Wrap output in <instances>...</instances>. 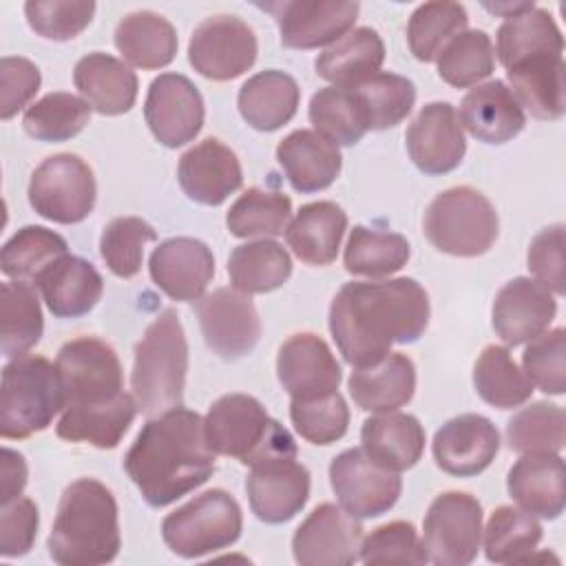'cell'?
Wrapping results in <instances>:
<instances>
[{"instance_id":"obj_60","label":"cell","mask_w":566,"mask_h":566,"mask_svg":"<svg viewBox=\"0 0 566 566\" xmlns=\"http://www.w3.org/2000/svg\"><path fill=\"white\" fill-rule=\"evenodd\" d=\"M533 7V2H495V4H484V9L486 11H491V13H495V15H504V18H511V15H517V13H522V11H526V9H531Z\"/></svg>"},{"instance_id":"obj_55","label":"cell","mask_w":566,"mask_h":566,"mask_svg":"<svg viewBox=\"0 0 566 566\" xmlns=\"http://www.w3.org/2000/svg\"><path fill=\"white\" fill-rule=\"evenodd\" d=\"M365 564H424L427 553L411 522H387L374 528L360 544Z\"/></svg>"},{"instance_id":"obj_17","label":"cell","mask_w":566,"mask_h":566,"mask_svg":"<svg viewBox=\"0 0 566 566\" xmlns=\"http://www.w3.org/2000/svg\"><path fill=\"white\" fill-rule=\"evenodd\" d=\"M144 117L159 144L179 148L192 142L203 126V97L186 75L161 73L148 86Z\"/></svg>"},{"instance_id":"obj_29","label":"cell","mask_w":566,"mask_h":566,"mask_svg":"<svg viewBox=\"0 0 566 566\" xmlns=\"http://www.w3.org/2000/svg\"><path fill=\"white\" fill-rule=\"evenodd\" d=\"M347 389L358 409L387 413L405 407L416 391V365L400 352H389L382 360L356 367L347 380Z\"/></svg>"},{"instance_id":"obj_48","label":"cell","mask_w":566,"mask_h":566,"mask_svg":"<svg viewBox=\"0 0 566 566\" xmlns=\"http://www.w3.org/2000/svg\"><path fill=\"white\" fill-rule=\"evenodd\" d=\"M566 438V416L559 405L533 402L506 422L509 449L524 453H559Z\"/></svg>"},{"instance_id":"obj_44","label":"cell","mask_w":566,"mask_h":566,"mask_svg":"<svg viewBox=\"0 0 566 566\" xmlns=\"http://www.w3.org/2000/svg\"><path fill=\"white\" fill-rule=\"evenodd\" d=\"M367 128L385 130L400 124L416 104V86L409 77L378 71L369 80L352 86Z\"/></svg>"},{"instance_id":"obj_43","label":"cell","mask_w":566,"mask_h":566,"mask_svg":"<svg viewBox=\"0 0 566 566\" xmlns=\"http://www.w3.org/2000/svg\"><path fill=\"white\" fill-rule=\"evenodd\" d=\"M66 254L69 245L64 237L44 226H24L2 245L0 270L13 281H35Z\"/></svg>"},{"instance_id":"obj_35","label":"cell","mask_w":566,"mask_h":566,"mask_svg":"<svg viewBox=\"0 0 566 566\" xmlns=\"http://www.w3.org/2000/svg\"><path fill=\"white\" fill-rule=\"evenodd\" d=\"M115 46L137 69L168 66L177 55V31L164 15L142 9L124 15L115 27Z\"/></svg>"},{"instance_id":"obj_10","label":"cell","mask_w":566,"mask_h":566,"mask_svg":"<svg viewBox=\"0 0 566 566\" xmlns=\"http://www.w3.org/2000/svg\"><path fill=\"white\" fill-rule=\"evenodd\" d=\"M97 184L93 168L73 153L46 157L31 175L29 203L31 208L62 226L84 221L95 206Z\"/></svg>"},{"instance_id":"obj_56","label":"cell","mask_w":566,"mask_h":566,"mask_svg":"<svg viewBox=\"0 0 566 566\" xmlns=\"http://www.w3.org/2000/svg\"><path fill=\"white\" fill-rule=\"evenodd\" d=\"M528 270L535 281L546 285L553 294L566 292L564 279V226L555 223L537 232L528 245Z\"/></svg>"},{"instance_id":"obj_41","label":"cell","mask_w":566,"mask_h":566,"mask_svg":"<svg viewBox=\"0 0 566 566\" xmlns=\"http://www.w3.org/2000/svg\"><path fill=\"white\" fill-rule=\"evenodd\" d=\"M473 387L484 402L497 409L520 407L533 394V382L502 345L482 349L473 365Z\"/></svg>"},{"instance_id":"obj_9","label":"cell","mask_w":566,"mask_h":566,"mask_svg":"<svg viewBox=\"0 0 566 566\" xmlns=\"http://www.w3.org/2000/svg\"><path fill=\"white\" fill-rule=\"evenodd\" d=\"M241 528L239 502L223 489H210L168 513L161 522V537L175 555L195 559L232 546Z\"/></svg>"},{"instance_id":"obj_34","label":"cell","mask_w":566,"mask_h":566,"mask_svg":"<svg viewBox=\"0 0 566 566\" xmlns=\"http://www.w3.org/2000/svg\"><path fill=\"white\" fill-rule=\"evenodd\" d=\"M566 64L562 55L528 57L511 69L506 77L511 93L537 119H559L566 111Z\"/></svg>"},{"instance_id":"obj_2","label":"cell","mask_w":566,"mask_h":566,"mask_svg":"<svg viewBox=\"0 0 566 566\" xmlns=\"http://www.w3.org/2000/svg\"><path fill=\"white\" fill-rule=\"evenodd\" d=\"M427 290L409 276L345 283L329 305V332L352 367L382 360L391 345L416 343L429 325Z\"/></svg>"},{"instance_id":"obj_16","label":"cell","mask_w":566,"mask_h":566,"mask_svg":"<svg viewBox=\"0 0 566 566\" xmlns=\"http://www.w3.org/2000/svg\"><path fill=\"white\" fill-rule=\"evenodd\" d=\"M363 526L343 506L318 504L294 531L292 553L301 566H349L360 559Z\"/></svg>"},{"instance_id":"obj_40","label":"cell","mask_w":566,"mask_h":566,"mask_svg":"<svg viewBox=\"0 0 566 566\" xmlns=\"http://www.w3.org/2000/svg\"><path fill=\"white\" fill-rule=\"evenodd\" d=\"M409 256V241L400 232L354 226L345 245L343 263L354 276L380 279L402 270Z\"/></svg>"},{"instance_id":"obj_26","label":"cell","mask_w":566,"mask_h":566,"mask_svg":"<svg viewBox=\"0 0 566 566\" xmlns=\"http://www.w3.org/2000/svg\"><path fill=\"white\" fill-rule=\"evenodd\" d=\"M460 124L484 144H506L526 126V113L502 80L471 88L460 102Z\"/></svg>"},{"instance_id":"obj_24","label":"cell","mask_w":566,"mask_h":566,"mask_svg":"<svg viewBox=\"0 0 566 566\" xmlns=\"http://www.w3.org/2000/svg\"><path fill=\"white\" fill-rule=\"evenodd\" d=\"M177 179L188 199L203 206H221L243 184L241 161L230 146L206 137L179 157Z\"/></svg>"},{"instance_id":"obj_42","label":"cell","mask_w":566,"mask_h":566,"mask_svg":"<svg viewBox=\"0 0 566 566\" xmlns=\"http://www.w3.org/2000/svg\"><path fill=\"white\" fill-rule=\"evenodd\" d=\"M542 539L539 522L515 506H497L484 528V555L493 564H520L533 557Z\"/></svg>"},{"instance_id":"obj_45","label":"cell","mask_w":566,"mask_h":566,"mask_svg":"<svg viewBox=\"0 0 566 566\" xmlns=\"http://www.w3.org/2000/svg\"><path fill=\"white\" fill-rule=\"evenodd\" d=\"M292 217V199L279 190L248 188L228 210L226 226L232 237H279Z\"/></svg>"},{"instance_id":"obj_7","label":"cell","mask_w":566,"mask_h":566,"mask_svg":"<svg viewBox=\"0 0 566 566\" xmlns=\"http://www.w3.org/2000/svg\"><path fill=\"white\" fill-rule=\"evenodd\" d=\"M64 409V391L57 367L35 354L11 358L2 367L0 436L24 440L44 431Z\"/></svg>"},{"instance_id":"obj_36","label":"cell","mask_w":566,"mask_h":566,"mask_svg":"<svg viewBox=\"0 0 566 566\" xmlns=\"http://www.w3.org/2000/svg\"><path fill=\"white\" fill-rule=\"evenodd\" d=\"M385 42L371 27H358L325 49L314 66L316 73L340 88H352L380 71Z\"/></svg>"},{"instance_id":"obj_33","label":"cell","mask_w":566,"mask_h":566,"mask_svg":"<svg viewBox=\"0 0 566 566\" xmlns=\"http://www.w3.org/2000/svg\"><path fill=\"white\" fill-rule=\"evenodd\" d=\"M363 451L389 471L411 469L424 451V429L411 413L387 411L371 416L360 429Z\"/></svg>"},{"instance_id":"obj_25","label":"cell","mask_w":566,"mask_h":566,"mask_svg":"<svg viewBox=\"0 0 566 566\" xmlns=\"http://www.w3.org/2000/svg\"><path fill=\"white\" fill-rule=\"evenodd\" d=\"M276 161L290 186L303 195L329 188L343 166L338 146L310 128H298L283 137L276 146Z\"/></svg>"},{"instance_id":"obj_28","label":"cell","mask_w":566,"mask_h":566,"mask_svg":"<svg viewBox=\"0 0 566 566\" xmlns=\"http://www.w3.org/2000/svg\"><path fill=\"white\" fill-rule=\"evenodd\" d=\"M49 312L57 318H80L88 314L104 292V279L82 256H62L35 281Z\"/></svg>"},{"instance_id":"obj_13","label":"cell","mask_w":566,"mask_h":566,"mask_svg":"<svg viewBox=\"0 0 566 566\" xmlns=\"http://www.w3.org/2000/svg\"><path fill=\"white\" fill-rule=\"evenodd\" d=\"M329 484L338 504L354 517H378L400 497L396 471L371 460L363 449H347L329 464Z\"/></svg>"},{"instance_id":"obj_37","label":"cell","mask_w":566,"mask_h":566,"mask_svg":"<svg viewBox=\"0 0 566 566\" xmlns=\"http://www.w3.org/2000/svg\"><path fill=\"white\" fill-rule=\"evenodd\" d=\"M497 57L504 69H511L528 57L562 55L564 38L553 15L542 7H531L506 18L497 29Z\"/></svg>"},{"instance_id":"obj_18","label":"cell","mask_w":566,"mask_h":566,"mask_svg":"<svg viewBox=\"0 0 566 566\" xmlns=\"http://www.w3.org/2000/svg\"><path fill=\"white\" fill-rule=\"evenodd\" d=\"M411 161L424 175H447L460 166L467 153L464 130L449 102H429L405 133Z\"/></svg>"},{"instance_id":"obj_58","label":"cell","mask_w":566,"mask_h":566,"mask_svg":"<svg viewBox=\"0 0 566 566\" xmlns=\"http://www.w3.org/2000/svg\"><path fill=\"white\" fill-rule=\"evenodd\" d=\"M40 69L20 55H4L0 62V117L11 119L40 91Z\"/></svg>"},{"instance_id":"obj_20","label":"cell","mask_w":566,"mask_h":566,"mask_svg":"<svg viewBox=\"0 0 566 566\" xmlns=\"http://www.w3.org/2000/svg\"><path fill=\"white\" fill-rule=\"evenodd\" d=\"M245 493L252 513L265 524L290 522L310 497V471L296 458H274L250 467Z\"/></svg>"},{"instance_id":"obj_59","label":"cell","mask_w":566,"mask_h":566,"mask_svg":"<svg viewBox=\"0 0 566 566\" xmlns=\"http://www.w3.org/2000/svg\"><path fill=\"white\" fill-rule=\"evenodd\" d=\"M27 484V462L22 453L13 449H2V480H0V504L20 497Z\"/></svg>"},{"instance_id":"obj_11","label":"cell","mask_w":566,"mask_h":566,"mask_svg":"<svg viewBox=\"0 0 566 566\" xmlns=\"http://www.w3.org/2000/svg\"><path fill=\"white\" fill-rule=\"evenodd\" d=\"M482 544V504L471 493L447 491L431 504L422 522L427 562L438 566H467Z\"/></svg>"},{"instance_id":"obj_53","label":"cell","mask_w":566,"mask_h":566,"mask_svg":"<svg viewBox=\"0 0 566 566\" xmlns=\"http://www.w3.org/2000/svg\"><path fill=\"white\" fill-rule=\"evenodd\" d=\"M93 0H29L24 4V15L29 27L55 42L73 40L93 20Z\"/></svg>"},{"instance_id":"obj_51","label":"cell","mask_w":566,"mask_h":566,"mask_svg":"<svg viewBox=\"0 0 566 566\" xmlns=\"http://www.w3.org/2000/svg\"><path fill=\"white\" fill-rule=\"evenodd\" d=\"M155 239L157 230L142 217H117L99 237L102 261L115 276L133 279L142 270L146 243Z\"/></svg>"},{"instance_id":"obj_8","label":"cell","mask_w":566,"mask_h":566,"mask_svg":"<svg viewBox=\"0 0 566 566\" xmlns=\"http://www.w3.org/2000/svg\"><path fill=\"white\" fill-rule=\"evenodd\" d=\"M427 241L451 256H480L497 239L493 203L471 186H453L433 197L424 212Z\"/></svg>"},{"instance_id":"obj_27","label":"cell","mask_w":566,"mask_h":566,"mask_svg":"<svg viewBox=\"0 0 566 566\" xmlns=\"http://www.w3.org/2000/svg\"><path fill=\"white\" fill-rule=\"evenodd\" d=\"M566 469L559 453H524L506 478L509 495L531 515L555 520L564 513Z\"/></svg>"},{"instance_id":"obj_19","label":"cell","mask_w":566,"mask_h":566,"mask_svg":"<svg viewBox=\"0 0 566 566\" xmlns=\"http://www.w3.org/2000/svg\"><path fill=\"white\" fill-rule=\"evenodd\" d=\"M276 376L292 400H312L338 391L340 365L329 345L312 334H292L279 349Z\"/></svg>"},{"instance_id":"obj_38","label":"cell","mask_w":566,"mask_h":566,"mask_svg":"<svg viewBox=\"0 0 566 566\" xmlns=\"http://www.w3.org/2000/svg\"><path fill=\"white\" fill-rule=\"evenodd\" d=\"M290 274L292 259L287 250L272 239L241 243L228 256L230 283L243 294H265L279 290Z\"/></svg>"},{"instance_id":"obj_3","label":"cell","mask_w":566,"mask_h":566,"mask_svg":"<svg viewBox=\"0 0 566 566\" xmlns=\"http://www.w3.org/2000/svg\"><path fill=\"white\" fill-rule=\"evenodd\" d=\"M124 469L146 504H172L208 482L214 471L206 420L184 407L148 418L126 451Z\"/></svg>"},{"instance_id":"obj_12","label":"cell","mask_w":566,"mask_h":566,"mask_svg":"<svg viewBox=\"0 0 566 566\" xmlns=\"http://www.w3.org/2000/svg\"><path fill=\"white\" fill-rule=\"evenodd\" d=\"M256 53L259 42L252 27L228 13L201 20L188 42V62L199 75L214 82L243 75L256 62Z\"/></svg>"},{"instance_id":"obj_32","label":"cell","mask_w":566,"mask_h":566,"mask_svg":"<svg viewBox=\"0 0 566 566\" xmlns=\"http://www.w3.org/2000/svg\"><path fill=\"white\" fill-rule=\"evenodd\" d=\"M347 230V214L334 201H312L298 208L285 228V241L307 265H329Z\"/></svg>"},{"instance_id":"obj_5","label":"cell","mask_w":566,"mask_h":566,"mask_svg":"<svg viewBox=\"0 0 566 566\" xmlns=\"http://www.w3.org/2000/svg\"><path fill=\"white\" fill-rule=\"evenodd\" d=\"M188 343L175 310H164L135 345L130 389L137 409L153 418L184 402Z\"/></svg>"},{"instance_id":"obj_23","label":"cell","mask_w":566,"mask_h":566,"mask_svg":"<svg viewBox=\"0 0 566 566\" xmlns=\"http://www.w3.org/2000/svg\"><path fill=\"white\" fill-rule=\"evenodd\" d=\"M148 272L172 301H199L214 276V254L199 239L172 237L153 250Z\"/></svg>"},{"instance_id":"obj_4","label":"cell","mask_w":566,"mask_h":566,"mask_svg":"<svg viewBox=\"0 0 566 566\" xmlns=\"http://www.w3.org/2000/svg\"><path fill=\"white\" fill-rule=\"evenodd\" d=\"M119 546L117 502L111 489L95 478L71 482L46 539L51 559L60 566H99L113 562Z\"/></svg>"},{"instance_id":"obj_15","label":"cell","mask_w":566,"mask_h":566,"mask_svg":"<svg viewBox=\"0 0 566 566\" xmlns=\"http://www.w3.org/2000/svg\"><path fill=\"white\" fill-rule=\"evenodd\" d=\"M206 345L226 360L250 354L261 338V318L250 298L234 287H217L197 301Z\"/></svg>"},{"instance_id":"obj_14","label":"cell","mask_w":566,"mask_h":566,"mask_svg":"<svg viewBox=\"0 0 566 566\" xmlns=\"http://www.w3.org/2000/svg\"><path fill=\"white\" fill-rule=\"evenodd\" d=\"M276 24L281 44L290 49H318L334 44L352 31L360 4L345 0H283L256 2Z\"/></svg>"},{"instance_id":"obj_54","label":"cell","mask_w":566,"mask_h":566,"mask_svg":"<svg viewBox=\"0 0 566 566\" xmlns=\"http://www.w3.org/2000/svg\"><path fill=\"white\" fill-rule=\"evenodd\" d=\"M524 374L544 394L559 396L566 389V332L555 327L528 340L522 354Z\"/></svg>"},{"instance_id":"obj_46","label":"cell","mask_w":566,"mask_h":566,"mask_svg":"<svg viewBox=\"0 0 566 566\" xmlns=\"http://www.w3.org/2000/svg\"><path fill=\"white\" fill-rule=\"evenodd\" d=\"M469 15L460 2H424L416 7L407 24V42L416 60L433 62L440 51L462 31H467Z\"/></svg>"},{"instance_id":"obj_1","label":"cell","mask_w":566,"mask_h":566,"mask_svg":"<svg viewBox=\"0 0 566 566\" xmlns=\"http://www.w3.org/2000/svg\"><path fill=\"white\" fill-rule=\"evenodd\" d=\"M55 367L64 391L55 433L69 442L115 449L139 411L135 396L124 391L115 349L95 336H80L60 347Z\"/></svg>"},{"instance_id":"obj_50","label":"cell","mask_w":566,"mask_h":566,"mask_svg":"<svg viewBox=\"0 0 566 566\" xmlns=\"http://www.w3.org/2000/svg\"><path fill=\"white\" fill-rule=\"evenodd\" d=\"M438 75L453 88H467L495 69V46L486 31L471 29L455 35L438 55Z\"/></svg>"},{"instance_id":"obj_31","label":"cell","mask_w":566,"mask_h":566,"mask_svg":"<svg viewBox=\"0 0 566 566\" xmlns=\"http://www.w3.org/2000/svg\"><path fill=\"white\" fill-rule=\"evenodd\" d=\"M301 88L290 73L261 71L243 82L237 95L241 117L256 130L272 133L285 126L298 108Z\"/></svg>"},{"instance_id":"obj_49","label":"cell","mask_w":566,"mask_h":566,"mask_svg":"<svg viewBox=\"0 0 566 566\" xmlns=\"http://www.w3.org/2000/svg\"><path fill=\"white\" fill-rule=\"evenodd\" d=\"M91 119V106L86 99L55 91L24 111L22 126L27 135L40 142H66L84 130Z\"/></svg>"},{"instance_id":"obj_6","label":"cell","mask_w":566,"mask_h":566,"mask_svg":"<svg viewBox=\"0 0 566 566\" xmlns=\"http://www.w3.org/2000/svg\"><path fill=\"white\" fill-rule=\"evenodd\" d=\"M206 436L214 453L254 467L274 458H296L292 433L248 394H226L208 409Z\"/></svg>"},{"instance_id":"obj_47","label":"cell","mask_w":566,"mask_h":566,"mask_svg":"<svg viewBox=\"0 0 566 566\" xmlns=\"http://www.w3.org/2000/svg\"><path fill=\"white\" fill-rule=\"evenodd\" d=\"M310 122L336 146H354L369 130L363 108L352 88L325 86L310 99Z\"/></svg>"},{"instance_id":"obj_52","label":"cell","mask_w":566,"mask_h":566,"mask_svg":"<svg viewBox=\"0 0 566 566\" xmlns=\"http://www.w3.org/2000/svg\"><path fill=\"white\" fill-rule=\"evenodd\" d=\"M290 418L301 438L312 444H332L347 433L349 407L345 398L334 391L312 400H292Z\"/></svg>"},{"instance_id":"obj_39","label":"cell","mask_w":566,"mask_h":566,"mask_svg":"<svg viewBox=\"0 0 566 566\" xmlns=\"http://www.w3.org/2000/svg\"><path fill=\"white\" fill-rule=\"evenodd\" d=\"M0 294V352L4 358H18L42 338V307L27 281H4Z\"/></svg>"},{"instance_id":"obj_57","label":"cell","mask_w":566,"mask_h":566,"mask_svg":"<svg viewBox=\"0 0 566 566\" xmlns=\"http://www.w3.org/2000/svg\"><path fill=\"white\" fill-rule=\"evenodd\" d=\"M40 524L38 506L31 497H13L2 504L0 511V555L20 557L27 555L35 542Z\"/></svg>"},{"instance_id":"obj_22","label":"cell","mask_w":566,"mask_h":566,"mask_svg":"<svg viewBox=\"0 0 566 566\" xmlns=\"http://www.w3.org/2000/svg\"><path fill=\"white\" fill-rule=\"evenodd\" d=\"M436 464L455 478L482 473L500 451L497 427L480 413H460L447 420L431 442Z\"/></svg>"},{"instance_id":"obj_30","label":"cell","mask_w":566,"mask_h":566,"mask_svg":"<svg viewBox=\"0 0 566 566\" xmlns=\"http://www.w3.org/2000/svg\"><path fill=\"white\" fill-rule=\"evenodd\" d=\"M73 82L86 104L102 115L128 113L135 106L139 88L135 71L102 51H93L77 60Z\"/></svg>"},{"instance_id":"obj_21","label":"cell","mask_w":566,"mask_h":566,"mask_svg":"<svg viewBox=\"0 0 566 566\" xmlns=\"http://www.w3.org/2000/svg\"><path fill=\"white\" fill-rule=\"evenodd\" d=\"M557 314L555 294L535 279L515 276L500 287L491 321L495 334L511 347L544 334Z\"/></svg>"}]
</instances>
